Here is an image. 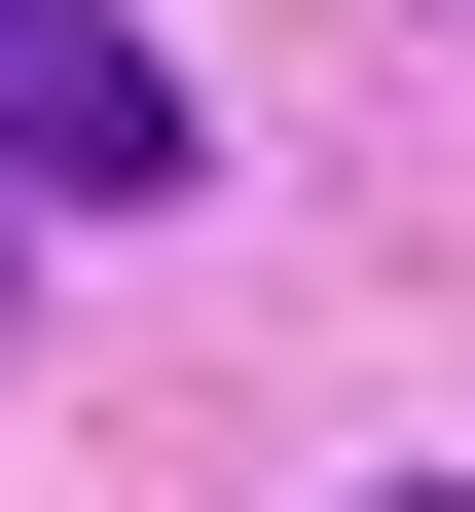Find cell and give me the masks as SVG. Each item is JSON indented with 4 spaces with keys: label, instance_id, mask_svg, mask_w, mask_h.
I'll return each instance as SVG.
<instances>
[{
    "label": "cell",
    "instance_id": "obj_2",
    "mask_svg": "<svg viewBox=\"0 0 475 512\" xmlns=\"http://www.w3.org/2000/svg\"><path fill=\"white\" fill-rule=\"evenodd\" d=\"M402 512H475V476H402Z\"/></svg>",
    "mask_w": 475,
    "mask_h": 512
},
{
    "label": "cell",
    "instance_id": "obj_1",
    "mask_svg": "<svg viewBox=\"0 0 475 512\" xmlns=\"http://www.w3.org/2000/svg\"><path fill=\"white\" fill-rule=\"evenodd\" d=\"M0 183H37V220H147L183 183V74L110 37V0H0Z\"/></svg>",
    "mask_w": 475,
    "mask_h": 512
}]
</instances>
